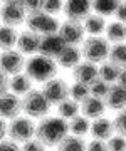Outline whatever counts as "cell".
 <instances>
[{
    "label": "cell",
    "mask_w": 126,
    "mask_h": 151,
    "mask_svg": "<svg viewBox=\"0 0 126 151\" xmlns=\"http://www.w3.org/2000/svg\"><path fill=\"white\" fill-rule=\"evenodd\" d=\"M69 133V126H67L66 119L59 118V116H47V118L40 119L35 129V138H37L44 146H59L60 141L64 139Z\"/></svg>",
    "instance_id": "6da1fadb"
},
{
    "label": "cell",
    "mask_w": 126,
    "mask_h": 151,
    "mask_svg": "<svg viewBox=\"0 0 126 151\" xmlns=\"http://www.w3.org/2000/svg\"><path fill=\"white\" fill-rule=\"evenodd\" d=\"M59 70V65L54 59L44 57V55H32L30 59L25 62V74L35 82H45L55 79V74Z\"/></svg>",
    "instance_id": "7a4b0ae2"
},
{
    "label": "cell",
    "mask_w": 126,
    "mask_h": 151,
    "mask_svg": "<svg viewBox=\"0 0 126 151\" xmlns=\"http://www.w3.org/2000/svg\"><path fill=\"white\" fill-rule=\"evenodd\" d=\"M109 50H111L109 42L99 35V37H88L82 42L81 54L88 62H93V64L101 62L103 64L109 57Z\"/></svg>",
    "instance_id": "3957f363"
},
{
    "label": "cell",
    "mask_w": 126,
    "mask_h": 151,
    "mask_svg": "<svg viewBox=\"0 0 126 151\" xmlns=\"http://www.w3.org/2000/svg\"><path fill=\"white\" fill-rule=\"evenodd\" d=\"M50 109V103L45 99L42 91L32 89L27 96L22 97V111L27 114V118L32 119H44Z\"/></svg>",
    "instance_id": "277c9868"
},
{
    "label": "cell",
    "mask_w": 126,
    "mask_h": 151,
    "mask_svg": "<svg viewBox=\"0 0 126 151\" xmlns=\"http://www.w3.org/2000/svg\"><path fill=\"white\" fill-rule=\"evenodd\" d=\"M27 30L30 32L37 34L40 37H44V35H50V34H57L59 32V22L57 19L52 15H47L44 12H40V14H35V15H29L27 20Z\"/></svg>",
    "instance_id": "5b68a950"
},
{
    "label": "cell",
    "mask_w": 126,
    "mask_h": 151,
    "mask_svg": "<svg viewBox=\"0 0 126 151\" xmlns=\"http://www.w3.org/2000/svg\"><path fill=\"white\" fill-rule=\"evenodd\" d=\"M35 129L37 126L32 123L30 118H22L19 116L14 121L9 123V129H7V136L15 143H27V141L34 139L35 136Z\"/></svg>",
    "instance_id": "8992f818"
},
{
    "label": "cell",
    "mask_w": 126,
    "mask_h": 151,
    "mask_svg": "<svg viewBox=\"0 0 126 151\" xmlns=\"http://www.w3.org/2000/svg\"><path fill=\"white\" fill-rule=\"evenodd\" d=\"M0 17H2L4 25L17 27L22 22L27 20V12L24 9L22 2H14V0H10V2H5L4 5L0 7Z\"/></svg>",
    "instance_id": "52a82bcc"
},
{
    "label": "cell",
    "mask_w": 126,
    "mask_h": 151,
    "mask_svg": "<svg viewBox=\"0 0 126 151\" xmlns=\"http://www.w3.org/2000/svg\"><path fill=\"white\" fill-rule=\"evenodd\" d=\"M25 57L19 50H5L0 54V70L7 76H17L25 69Z\"/></svg>",
    "instance_id": "ba28073f"
},
{
    "label": "cell",
    "mask_w": 126,
    "mask_h": 151,
    "mask_svg": "<svg viewBox=\"0 0 126 151\" xmlns=\"http://www.w3.org/2000/svg\"><path fill=\"white\" fill-rule=\"evenodd\" d=\"M40 91H42V94L45 96V99L50 103V106H52V104L59 106L62 101L69 99V86H67V82L64 81V79H57V77H55L52 81L45 82Z\"/></svg>",
    "instance_id": "9c48e42d"
},
{
    "label": "cell",
    "mask_w": 126,
    "mask_h": 151,
    "mask_svg": "<svg viewBox=\"0 0 126 151\" xmlns=\"http://www.w3.org/2000/svg\"><path fill=\"white\" fill-rule=\"evenodd\" d=\"M84 25L81 22H74V20H66L60 24L59 27V35L62 37V40L67 45H76L77 44L84 42Z\"/></svg>",
    "instance_id": "30bf717a"
},
{
    "label": "cell",
    "mask_w": 126,
    "mask_h": 151,
    "mask_svg": "<svg viewBox=\"0 0 126 151\" xmlns=\"http://www.w3.org/2000/svg\"><path fill=\"white\" fill-rule=\"evenodd\" d=\"M66 47H67V44L62 40V37L59 35V32L57 34H50V35H44V37L40 39L39 54L55 60Z\"/></svg>",
    "instance_id": "8fae6325"
},
{
    "label": "cell",
    "mask_w": 126,
    "mask_h": 151,
    "mask_svg": "<svg viewBox=\"0 0 126 151\" xmlns=\"http://www.w3.org/2000/svg\"><path fill=\"white\" fill-rule=\"evenodd\" d=\"M22 113V99L12 92L0 96V118L14 121Z\"/></svg>",
    "instance_id": "7c38bea8"
},
{
    "label": "cell",
    "mask_w": 126,
    "mask_h": 151,
    "mask_svg": "<svg viewBox=\"0 0 126 151\" xmlns=\"http://www.w3.org/2000/svg\"><path fill=\"white\" fill-rule=\"evenodd\" d=\"M91 10H93V5L84 0H69L64 4V9H62L67 20L74 22H84L91 15Z\"/></svg>",
    "instance_id": "4fadbf2b"
},
{
    "label": "cell",
    "mask_w": 126,
    "mask_h": 151,
    "mask_svg": "<svg viewBox=\"0 0 126 151\" xmlns=\"http://www.w3.org/2000/svg\"><path fill=\"white\" fill-rule=\"evenodd\" d=\"M72 79L79 84H84V86H91L94 81L99 79V69L98 65L93 64V62H81V64L72 69Z\"/></svg>",
    "instance_id": "5bb4252c"
},
{
    "label": "cell",
    "mask_w": 126,
    "mask_h": 151,
    "mask_svg": "<svg viewBox=\"0 0 126 151\" xmlns=\"http://www.w3.org/2000/svg\"><path fill=\"white\" fill-rule=\"evenodd\" d=\"M40 35L30 32V30H24V32L19 34V39H17V47H19V52L20 54H39V47H40Z\"/></svg>",
    "instance_id": "9a60e30c"
},
{
    "label": "cell",
    "mask_w": 126,
    "mask_h": 151,
    "mask_svg": "<svg viewBox=\"0 0 126 151\" xmlns=\"http://www.w3.org/2000/svg\"><path fill=\"white\" fill-rule=\"evenodd\" d=\"M106 108H109L111 111H125L126 109V87H123L121 84H113L109 87V92L104 99Z\"/></svg>",
    "instance_id": "2e32d148"
},
{
    "label": "cell",
    "mask_w": 126,
    "mask_h": 151,
    "mask_svg": "<svg viewBox=\"0 0 126 151\" xmlns=\"http://www.w3.org/2000/svg\"><path fill=\"white\" fill-rule=\"evenodd\" d=\"M104 111H106V103H104V99H98V97L89 96L88 99L81 104V113H82L84 118H88V119L103 118Z\"/></svg>",
    "instance_id": "e0dca14e"
},
{
    "label": "cell",
    "mask_w": 126,
    "mask_h": 151,
    "mask_svg": "<svg viewBox=\"0 0 126 151\" xmlns=\"http://www.w3.org/2000/svg\"><path fill=\"white\" fill-rule=\"evenodd\" d=\"M94 139H101V141H108L109 138H113V133H114V124L113 121H109L108 118H99L94 119L91 123V131Z\"/></svg>",
    "instance_id": "ac0fdd59"
},
{
    "label": "cell",
    "mask_w": 126,
    "mask_h": 151,
    "mask_svg": "<svg viewBox=\"0 0 126 151\" xmlns=\"http://www.w3.org/2000/svg\"><path fill=\"white\" fill-rule=\"evenodd\" d=\"M81 57H82L81 49L76 47V45H67L60 52L59 57L55 59V62H57V65L64 67V69H74L81 64Z\"/></svg>",
    "instance_id": "d6986e66"
},
{
    "label": "cell",
    "mask_w": 126,
    "mask_h": 151,
    "mask_svg": "<svg viewBox=\"0 0 126 151\" xmlns=\"http://www.w3.org/2000/svg\"><path fill=\"white\" fill-rule=\"evenodd\" d=\"M10 89L15 96H27L32 91V79L25 72H20L10 79Z\"/></svg>",
    "instance_id": "ffe728a7"
},
{
    "label": "cell",
    "mask_w": 126,
    "mask_h": 151,
    "mask_svg": "<svg viewBox=\"0 0 126 151\" xmlns=\"http://www.w3.org/2000/svg\"><path fill=\"white\" fill-rule=\"evenodd\" d=\"M99 69V79L104 82H108L109 86L113 84H118V79H120V72H121V67H118L116 64L106 60L98 67Z\"/></svg>",
    "instance_id": "44dd1931"
},
{
    "label": "cell",
    "mask_w": 126,
    "mask_h": 151,
    "mask_svg": "<svg viewBox=\"0 0 126 151\" xmlns=\"http://www.w3.org/2000/svg\"><path fill=\"white\" fill-rule=\"evenodd\" d=\"M84 30L91 34V37H99L101 34L106 30V20L104 17L98 15V14H91V15L84 20Z\"/></svg>",
    "instance_id": "7402d4cb"
},
{
    "label": "cell",
    "mask_w": 126,
    "mask_h": 151,
    "mask_svg": "<svg viewBox=\"0 0 126 151\" xmlns=\"http://www.w3.org/2000/svg\"><path fill=\"white\" fill-rule=\"evenodd\" d=\"M106 40L113 44H123L126 40V24L111 22L106 25Z\"/></svg>",
    "instance_id": "603a6c76"
},
{
    "label": "cell",
    "mask_w": 126,
    "mask_h": 151,
    "mask_svg": "<svg viewBox=\"0 0 126 151\" xmlns=\"http://www.w3.org/2000/svg\"><path fill=\"white\" fill-rule=\"evenodd\" d=\"M17 39H19V34L14 27L0 25V50L2 52L12 50V47L17 45Z\"/></svg>",
    "instance_id": "cb8c5ba5"
},
{
    "label": "cell",
    "mask_w": 126,
    "mask_h": 151,
    "mask_svg": "<svg viewBox=\"0 0 126 151\" xmlns=\"http://www.w3.org/2000/svg\"><path fill=\"white\" fill-rule=\"evenodd\" d=\"M79 113H81V104H77L76 101H72L71 97L66 99V101H62V103L57 106V114H59V118H62V119H69V121H71L72 118L79 116Z\"/></svg>",
    "instance_id": "d4e9b609"
},
{
    "label": "cell",
    "mask_w": 126,
    "mask_h": 151,
    "mask_svg": "<svg viewBox=\"0 0 126 151\" xmlns=\"http://www.w3.org/2000/svg\"><path fill=\"white\" fill-rule=\"evenodd\" d=\"M69 131L72 133V136H77V138H82L84 134H88L89 131H91V123H89L88 118H84V116H76V118H72L69 123Z\"/></svg>",
    "instance_id": "484cf974"
},
{
    "label": "cell",
    "mask_w": 126,
    "mask_h": 151,
    "mask_svg": "<svg viewBox=\"0 0 126 151\" xmlns=\"http://www.w3.org/2000/svg\"><path fill=\"white\" fill-rule=\"evenodd\" d=\"M88 150V145L82 138H77V136H69L67 134L64 139L60 141V145L57 146V151H86Z\"/></svg>",
    "instance_id": "4316f807"
},
{
    "label": "cell",
    "mask_w": 126,
    "mask_h": 151,
    "mask_svg": "<svg viewBox=\"0 0 126 151\" xmlns=\"http://www.w3.org/2000/svg\"><path fill=\"white\" fill-rule=\"evenodd\" d=\"M109 62L116 64L118 67H125L126 65V42L123 44H113V47L109 50Z\"/></svg>",
    "instance_id": "83f0119b"
},
{
    "label": "cell",
    "mask_w": 126,
    "mask_h": 151,
    "mask_svg": "<svg viewBox=\"0 0 126 151\" xmlns=\"http://www.w3.org/2000/svg\"><path fill=\"white\" fill-rule=\"evenodd\" d=\"M91 5H93L94 14H98V15H101V17H108V15H113V14H116L120 2L99 0V2H94V4H91Z\"/></svg>",
    "instance_id": "f1b7e54d"
},
{
    "label": "cell",
    "mask_w": 126,
    "mask_h": 151,
    "mask_svg": "<svg viewBox=\"0 0 126 151\" xmlns=\"http://www.w3.org/2000/svg\"><path fill=\"white\" fill-rule=\"evenodd\" d=\"M89 96H91L89 86H84V84H79V82H74L72 86H69V97L72 101H76L77 104H82Z\"/></svg>",
    "instance_id": "f546056e"
},
{
    "label": "cell",
    "mask_w": 126,
    "mask_h": 151,
    "mask_svg": "<svg viewBox=\"0 0 126 151\" xmlns=\"http://www.w3.org/2000/svg\"><path fill=\"white\" fill-rule=\"evenodd\" d=\"M109 84L108 82L101 81V79H98V81H94L91 86H89V94L93 97H98V99H106V96H108V92H109Z\"/></svg>",
    "instance_id": "4dcf8cb0"
},
{
    "label": "cell",
    "mask_w": 126,
    "mask_h": 151,
    "mask_svg": "<svg viewBox=\"0 0 126 151\" xmlns=\"http://www.w3.org/2000/svg\"><path fill=\"white\" fill-rule=\"evenodd\" d=\"M113 124H114L116 133L120 136H123V138H126V109L116 114V118L113 119Z\"/></svg>",
    "instance_id": "1f68e13d"
},
{
    "label": "cell",
    "mask_w": 126,
    "mask_h": 151,
    "mask_svg": "<svg viewBox=\"0 0 126 151\" xmlns=\"http://www.w3.org/2000/svg\"><path fill=\"white\" fill-rule=\"evenodd\" d=\"M22 5L27 12V17L44 12V2H40V0H27V2H22Z\"/></svg>",
    "instance_id": "d6a6232c"
},
{
    "label": "cell",
    "mask_w": 126,
    "mask_h": 151,
    "mask_svg": "<svg viewBox=\"0 0 126 151\" xmlns=\"http://www.w3.org/2000/svg\"><path fill=\"white\" fill-rule=\"evenodd\" d=\"M106 143H108V150L109 151H126V138H123L120 134L109 138Z\"/></svg>",
    "instance_id": "836d02e7"
},
{
    "label": "cell",
    "mask_w": 126,
    "mask_h": 151,
    "mask_svg": "<svg viewBox=\"0 0 126 151\" xmlns=\"http://www.w3.org/2000/svg\"><path fill=\"white\" fill-rule=\"evenodd\" d=\"M62 9H64L62 2H44V14H47V15L54 17L55 14L62 12Z\"/></svg>",
    "instance_id": "e575fe53"
},
{
    "label": "cell",
    "mask_w": 126,
    "mask_h": 151,
    "mask_svg": "<svg viewBox=\"0 0 126 151\" xmlns=\"http://www.w3.org/2000/svg\"><path fill=\"white\" fill-rule=\"evenodd\" d=\"M22 151H45V146L42 145L37 138H34V139L27 141V143H24Z\"/></svg>",
    "instance_id": "d590c367"
},
{
    "label": "cell",
    "mask_w": 126,
    "mask_h": 151,
    "mask_svg": "<svg viewBox=\"0 0 126 151\" xmlns=\"http://www.w3.org/2000/svg\"><path fill=\"white\" fill-rule=\"evenodd\" d=\"M86 151H109L108 150V143L101 139H93L88 143V150Z\"/></svg>",
    "instance_id": "8d00e7d4"
},
{
    "label": "cell",
    "mask_w": 126,
    "mask_h": 151,
    "mask_svg": "<svg viewBox=\"0 0 126 151\" xmlns=\"http://www.w3.org/2000/svg\"><path fill=\"white\" fill-rule=\"evenodd\" d=\"M0 151H22V148L19 146V143L12 139H4L0 143Z\"/></svg>",
    "instance_id": "74e56055"
},
{
    "label": "cell",
    "mask_w": 126,
    "mask_h": 151,
    "mask_svg": "<svg viewBox=\"0 0 126 151\" xmlns=\"http://www.w3.org/2000/svg\"><path fill=\"white\" fill-rule=\"evenodd\" d=\"M9 89H10V79H9L7 74H4V72L0 70V96L7 94Z\"/></svg>",
    "instance_id": "f35d334b"
},
{
    "label": "cell",
    "mask_w": 126,
    "mask_h": 151,
    "mask_svg": "<svg viewBox=\"0 0 126 151\" xmlns=\"http://www.w3.org/2000/svg\"><path fill=\"white\" fill-rule=\"evenodd\" d=\"M114 15L118 17V22L126 24V4H120V5H118V10H116Z\"/></svg>",
    "instance_id": "ab89813d"
},
{
    "label": "cell",
    "mask_w": 126,
    "mask_h": 151,
    "mask_svg": "<svg viewBox=\"0 0 126 151\" xmlns=\"http://www.w3.org/2000/svg\"><path fill=\"white\" fill-rule=\"evenodd\" d=\"M7 129H9V124L5 123V119H2L0 118V143L5 139V136H7Z\"/></svg>",
    "instance_id": "60d3db41"
},
{
    "label": "cell",
    "mask_w": 126,
    "mask_h": 151,
    "mask_svg": "<svg viewBox=\"0 0 126 151\" xmlns=\"http://www.w3.org/2000/svg\"><path fill=\"white\" fill-rule=\"evenodd\" d=\"M118 84H121L123 87H126V65H125V67H121L120 79H118Z\"/></svg>",
    "instance_id": "b9f144b4"
},
{
    "label": "cell",
    "mask_w": 126,
    "mask_h": 151,
    "mask_svg": "<svg viewBox=\"0 0 126 151\" xmlns=\"http://www.w3.org/2000/svg\"><path fill=\"white\" fill-rule=\"evenodd\" d=\"M0 20H2V17H0Z\"/></svg>",
    "instance_id": "7bdbcfd3"
}]
</instances>
